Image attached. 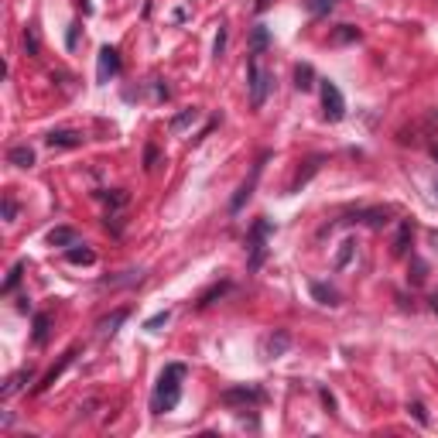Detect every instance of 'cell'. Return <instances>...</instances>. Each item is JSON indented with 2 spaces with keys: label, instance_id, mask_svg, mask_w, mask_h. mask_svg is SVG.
Masks as SVG:
<instances>
[{
  "label": "cell",
  "instance_id": "10",
  "mask_svg": "<svg viewBox=\"0 0 438 438\" xmlns=\"http://www.w3.org/2000/svg\"><path fill=\"white\" fill-rule=\"evenodd\" d=\"M65 260H69V264H76V267H89V264H96V250H93V247H86V243H76V247H69V250H65Z\"/></svg>",
  "mask_w": 438,
  "mask_h": 438
},
{
  "label": "cell",
  "instance_id": "21",
  "mask_svg": "<svg viewBox=\"0 0 438 438\" xmlns=\"http://www.w3.org/2000/svg\"><path fill=\"white\" fill-rule=\"evenodd\" d=\"M100 199H103L106 206H110V212H113V209H124V206L130 202V195L124 192V188H113V192H100Z\"/></svg>",
  "mask_w": 438,
  "mask_h": 438
},
{
  "label": "cell",
  "instance_id": "9",
  "mask_svg": "<svg viewBox=\"0 0 438 438\" xmlns=\"http://www.w3.org/2000/svg\"><path fill=\"white\" fill-rule=\"evenodd\" d=\"M45 144L52 151H69V148H79L82 144V130H72V127H62V130H52L45 137Z\"/></svg>",
  "mask_w": 438,
  "mask_h": 438
},
{
  "label": "cell",
  "instance_id": "23",
  "mask_svg": "<svg viewBox=\"0 0 438 438\" xmlns=\"http://www.w3.org/2000/svg\"><path fill=\"white\" fill-rule=\"evenodd\" d=\"M333 41H335V45H346V41H360V27L339 25V31L333 34Z\"/></svg>",
  "mask_w": 438,
  "mask_h": 438
},
{
  "label": "cell",
  "instance_id": "15",
  "mask_svg": "<svg viewBox=\"0 0 438 438\" xmlns=\"http://www.w3.org/2000/svg\"><path fill=\"white\" fill-rule=\"evenodd\" d=\"M7 161H11L14 168H31V165H34V151H31L27 144H18V148L7 151Z\"/></svg>",
  "mask_w": 438,
  "mask_h": 438
},
{
  "label": "cell",
  "instance_id": "25",
  "mask_svg": "<svg viewBox=\"0 0 438 438\" xmlns=\"http://www.w3.org/2000/svg\"><path fill=\"white\" fill-rule=\"evenodd\" d=\"M21 274H25V264L18 260V264L11 267V274H7V281H4V288H0V291H4V295H11V291H14V288L21 284Z\"/></svg>",
  "mask_w": 438,
  "mask_h": 438
},
{
  "label": "cell",
  "instance_id": "13",
  "mask_svg": "<svg viewBox=\"0 0 438 438\" xmlns=\"http://www.w3.org/2000/svg\"><path fill=\"white\" fill-rule=\"evenodd\" d=\"M295 89H298V93H311V89H315V69H311L309 62H302V65L295 69Z\"/></svg>",
  "mask_w": 438,
  "mask_h": 438
},
{
  "label": "cell",
  "instance_id": "24",
  "mask_svg": "<svg viewBox=\"0 0 438 438\" xmlns=\"http://www.w3.org/2000/svg\"><path fill=\"white\" fill-rule=\"evenodd\" d=\"M305 4V11H309L311 18H318V14H329L339 0H302Z\"/></svg>",
  "mask_w": 438,
  "mask_h": 438
},
{
  "label": "cell",
  "instance_id": "7",
  "mask_svg": "<svg viewBox=\"0 0 438 438\" xmlns=\"http://www.w3.org/2000/svg\"><path fill=\"white\" fill-rule=\"evenodd\" d=\"M288 349H291V335L281 333V329L260 339V356H264V360H281Z\"/></svg>",
  "mask_w": 438,
  "mask_h": 438
},
{
  "label": "cell",
  "instance_id": "37",
  "mask_svg": "<svg viewBox=\"0 0 438 438\" xmlns=\"http://www.w3.org/2000/svg\"><path fill=\"white\" fill-rule=\"evenodd\" d=\"M432 157H435V161H438V144H435V148H432Z\"/></svg>",
  "mask_w": 438,
  "mask_h": 438
},
{
  "label": "cell",
  "instance_id": "26",
  "mask_svg": "<svg viewBox=\"0 0 438 438\" xmlns=\"http://www.w3.org/2000/svg\"><path fill=\"white\" fill-rule=\"evenodd\" d=\"M168 318H172V311H155V315L144 322V329H148V333H161V326H168Z\"/></svg>",
  "mask_w": 438,
  "mask_h": 438
},
{
  "label": "cell",
  "instance_id": "34",
  "mask_svg": "<svg viewBox=\"0 0 438 438\" xmlns=\"http://www.w3.org/2000/svg\"><path fill=\"white\" fill-rule=\"evenodd\" d=\"M155 161H157V151H155V148H148V155H144V168L151 172V168H155Z\"/></svg>",
  "mask_w": 438,
  "mask_h": 438
},
{
  "label": "cell",
  "instance_id": "20",
  "mask_svg": "<svg viewBox=\"0 0 438 438\" xmlns=\"http://www.w3.org/2000/svg\"><path fill=\"white\" fill-rule=\"evenodd\" d=\"M144 278V271H124L120 278H106V281H100V288H124V284H137Z\"/></svg>",
  "mask_w": 438,
  "mask_h": 438
},
{
  "label": "cell",
  "instance_id": "12",
  "mask_svg": "<svg viewBox=\"0 0 438 438\" xmlns=\"http://www.w3.org/2000/svg\"><path fill=\"white\" fill-rule=\"evenodd\" d=\"M49 243H52V247H65V250H69V247H76V243H79V233L72 230V226H55V230L49 233Z\"/></svg>",
  "mask_w": 438,
  "mask_h": 438
},
{
  "label": "cell",
  "instance_id": "31",
  "mask_svg": "<svg viewBox=\"0 0 438 438\" xmlns=\"http://www.w3.org/2000/svg\"><path fill=\"white\" fill-rule=\"evenodd\" d=\"M25 49H27V55H38V34H34V31L25 34Z\"/></svg>",
  "mask_w": 438,
  "mask_h": 438
},
{
  "label": "cell",
  "instance_id": "38",
  "mask_svg": "<svg viewBox=\"0 0 438 438\" xmlns=\"http://www.w3.org/2000/svg\"><path fill=\"white\" fill-rule=\"evenodd\" d=\"M435 195H438V181H435Z\"/></svg>",
  "mask_w": 438,
  "mask_h": 438
},
{
  "label": "cell",
  "instance_id": "29",
  "mask_svg": "<svg viewBox=\"0 0 438 438\" xmlns=\"http://www.w3.org/2000/svg\"><path fill=\"white\" fill-rule=\"evenodd\" d=\"M4 219H7V223L18 219V202H14V195H4Z\"/></svg>",
  "mask_w": 438,
  "mask_h": 438
},
{
  "label": "cell",
  "instance_id": "18",
  "mask_svg": "<svg viewBox=\"0 0 438 438\" xmlns=\"http://www.w3.org/2000/svg\"><path fill=\"white\" fill-rule=\"evenodd\" d=\"M76 360V353H65V356H62V360H58V366H52V370H49V373H45V380H41V384H38V390H49V387L55 384V380H58V377H62V370H65V366H69V363Z\"/></svg>",
  "mask_w": 438,
  "mask_h": 438
},
{
  "label": "cell",
  "instance_id": "14",
  "mask_svg": "<svg viewBox=\"0 0 438 438\" xmlns=\"http://www.w3.org/2000/svg\"><path fill=\"white\" fill-rule=\"evenodd\" d=\"M311 298L318 302V305H329V309H335L339 305V291L335 288H329V284H311Z\"/></svg>",
  "mask_w": 438,
  "mask_h": 438
},
{
  "label": "cell",
  "instance_id": "35",
  "mask_svg": "<svg viewBox=\"0 0 438 438\" xmlns=\"http://www.w3.org/2000/svg\"><path fill=\"white\" fill-rule=\"evenodd\" d=\"M76 41H79V27L72 25V31H69V49H76Z\"/></svg>",
  "mask_w": 438,
  "mask_h": 438
},
{
  "label": "cell",
  "instance_id": "27",
  "mask_svg": "<svg viewBox=\"0 0 438 438\" xmlns=\"http://www.w3.org/2000/svg\"><path fill=\"white\" fill-rule=\"evenodd\" d=\"M360 219H363V223H370L373 230H380V226H387V223H390V219H387V212H380V209H377V212H363Z\"/></svg>",
  "mask_w": 438,
  "mask_h": 438
},
{
  "label": "cell",
  "instance_id": "36",
  "mask_svg": "<svg viewBox=\"0 0 438 438\" xmlns=\"http://www.w3.org/2000/svg\"><path fill=\"white\" fill-rule=\"evenodd\" d=\"M432 309H435V315H438V295H435V298H432Z\"/></svg>",
  "mask_w": 438,
  "mask_h": 438
},
{
  "label": "cell",
  "instance_id": "33",
  "mask_svg": "<svg viewBox=\"0 0 438 438\" xmlns=\"http://www.w3.org/2000/svg\"><path fill=\"white\" fill-rule=\"evenodd\" d=\"M408 411H411L414 418L421 421V425H428V414H425V408H421V404H408Z\"/></svg>",
  "mask_w": 438,
  "mask_h": 438
},
{
  "label": "cell",
  "instance_id": "17",
  "mask_svg": "<svg viewBox=\"0 0 438 438\" xmlns=\"http://www.w3.org/2000/svg\"><path fill=\"white\" fill-rule=\"evenodd\" d=\"M49 326H52V318H49L45 311H38V315H34V333H31L34 346H45V342H49Z\"/></svg>",
  "mask_w": 438,
  "mask_h": 438
},
{
  "label": "cell",
  "instance_id": "8",
  "mask_svg": "<svg viewBox=\"0 0 438 438\" xmlns=\"http://www.w3.org/2000/svg\"><path fill=\"white\" fill-rule=\"evenodd\" d=\"M264 161H267V155H264L257 165H254L250 179H247L243 185H240V188H236V195H233V202H230V212H240V209L247 206V199L254 195V188H257V181H260V172H264Z\"/></svg>",
  "mask_w": 438,
  "mask_h": 438
},
{
  "label": "cell",
  "instance_id": "1",
  "mask_svg": "<svg viewBox=\"0 0 438 438\" xmlns=\"http://www.w3.org/2000/svg\"><path fill=\"white\" fill-rule=\"evenodd\" d=\"M181 380H185V366L181 363H168L157 377V387L151 394V411L165 414V411H175L181 401Z\"/></svg>",
  "mask_w": 438,
  "mask_h": 438
},
{
  "label": "cell",
  "instance_id": "22",
  "mask_svg": "<svg viewBox=\"0 0 438 438\" xmlns=\"http://www.w3.org/2000/svg\"><path fill=\"white\" fill-rule=\"evenodd\" d=\"M124 318H127V309H120V311H113V315H106L103 322H100V333H103V335H113V333H117V326H120Z\"/></svg>",
  "mask_w": 438,
  "mask_h": 438
},
{
  "label": "cell",
  "instance_id": "2",
  "mask_svg": "<svg viewBox=\"0 0 438 438\" xmlns=\"http://www.w3.org/2000/svg\"><path fill=\"white\" fill-rule=\"evenodd\" d=\"M271 86H274V76L260 65V55H254V58H250V69H247V89H250V106H254V110H260V106L267 103Z\"/></svg>",
  "mask_w": 438,
  "mask_h": 438
},
{
  "label": "cell",
  "instance_id": "4",
  "mask_svg": "<svg viewBox=\"0 0 438 438\" xmlns=\"http://www.w3.org/2000/svg\"><path fill=\"white\" fill-rule=\"evenodd\" d=\"M267 236H271V223L267 219H257L254 230H250V271H257L264 264V254H267Z\"/></svg>",
  "mask_w": 438,
  "mask_h": 438
},
{
  "label": "cell",
  "instance_id": "16",
  "mask_svg": "<svg viewBox=\"0 0 438 438\" xmlns=\"http://www.w3.org/2000/svg\"><path fill=\"white\" fill-rule=\"evenodd\" d=\"M31 377H34V370H31V366L18 370V373H14V377H11V380L4 384V390H0V394H4V397H14V394H18V390H21V387L31 380Z\"/></svg>",
  "mask_w": 438,
  "mask_h": 438
},
{
  "label": "cell",
  "instance_id": "30",
  "mask_svg": "<svg viewBox=\"0 0 438 438\" xmlns=\"http://www.w3.org/2000/svg\"><path fill=\"white\" fill-rule=\"evenodd\" d=\"M408 236H411V226H404V230H401L397 243H394V254H404V250H408Z\"/></svg>",
  "mask_w": 438,
  "mask_h": 438
},
{
  "label": "cell",
  "instance_id": "32",
  "mask_svg": "<svg viewBox=\"0 0 438 438\" xmlns=\"http://www.w3.org/2000/svg\"><path fill=\"white\" fill-rule=\"evenodd\" d=\"M349 254H353V243L346 240V243H342V254H339V260H335V267H346V264H349Z\"/></svg>",
  "mask_w": 438,
  "mask_h": 438
},
{
  "label": "cell",
  "instance_id": "3",
  "mask_svg": "<svg viewBox=\"0 0 438 438\" xmlns=\"http://www.w3.org/2000/svg\"><path fill=\"white\" fill-rule=\"evenodd\" d=\"M322 110H326V120H329V124H339V120L346 117V100H342L339 86L329 82V79H322Z\"/></svg>",
  "mask_w": 438,
  "mask_h": 438
},
{
  "label": "cell",
  "instance_id": "5",
  "mask_svg": "<svg viewBox=\"0 0 438 438\" xmlns=\"http://www.w3.org/2000/svg\"><path fill=\"white\" fill-rule=\"evenodd\" d=\"M117 72H120V52H117L113 45H103V49H100V58H96V82L106 86Z\"/></svg>",
  "mask_w": 438,
  "mask_h": 438
},
{
  "label": "cell",
  "instance_id": "28",
  "mask_svg": "<svg viewBox=\"0 0 438 438\" xmlns=\"http://www.w3.org/2000/svg\"><path fill=\"white\" fill-rule=\"evenodd\" d=\"M223 52H226V25H219V31H216V41H212V55L219 58Z\"/></svg>",
  "mask_w": 438,
  "mask_h": 438
},
{
  "label": "cell",
  "instance_id": "6",
  "mask_svg": "<svg viewBox=\"0 0 438 438\" xmlns=\"http://www.w3.org/2000/svg\"><path fill=\"white\" fill-rule=\"evenodd\" d=\"M223 404H243V408H254V404H260L264 401V390L260 387H230V390H223V397H219Z\"/></svg>",
  "mask_w": 438,
  "mask_h": 438
},
{
  "label": "cell",
  "instance_id": "11",
  "mask_svg": "<svg viewBox=\"0 0 438 438\" xmlns=\"http://www.w3.org/2000/svg\"><path fill=\"white\" fill-rule=\"evenodd\" d=\"M199 117H202V110L188 106V110H181L179 117H172V124H168V130H172V134H181V130H188L192 124H199Z\"/></svg>",
  "mask_w": 438,
  "mask_h": 438
},
{
  "label": "cell",
  "instance_id": "19",
  "mask_svg": "<svg viewBox=\"0 0 438 438\" xmlns=\"http://www.w3.org/2000/svg\"><path fill=\"white\" fill-rule=\"evenodd\" d=\"M271 45V34H267V27L257 25L254 31H250V52L254 55H264V49Z\"/></svg>",
  "mask_w": 438,
  "mask_h": 438
}]
</instances>
